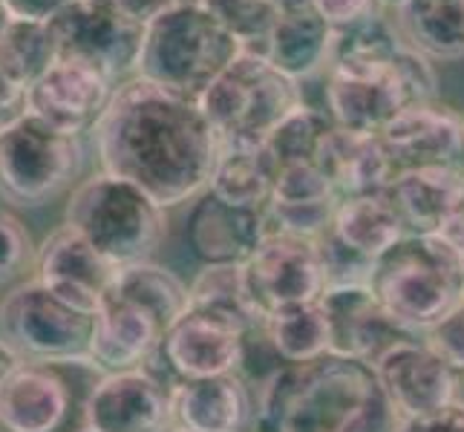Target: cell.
I'll return each instance as SVG.
<instances>
[{"mask_svg": "<svg viewBox=\"0 0 464 432\" xmlns=\"http://www.w3.org/2000/svg\"><path fill=\"white\" fill-rule=\"evenodd\" d=\"M104 173L139 185L159 205L199 199L219 156V139L199 101L145 78H127L92 127Z\"/></svg>", "mask_w": 464, "mask_h": 432, "instance_id": "cell-1", "label": "cell"}, {"mask_svg": "<svg viewBox=\"0 0 464 432\" xmlns=\"http://www.w3.org/2000/svg\"><path fill=\"white\" fill-rule=\"evenodd\" d=\"M398 424L375 366L338 355L280 366L254 404L257 432H398Z\"/></svg>", "mask_w": 464, "mask_h": 432, "instance_id": "cell-2", "label": "cell"}, {"mask_svg": "<svg viewBox=\"0 0 464 432\" xmlns=\"http://www.w3.org/2000/svg\"><path fill=\"white\" fill-rule=\"evenodd\" d=\"M370 288L410 334H427L464 302V260L436 234H407L375 260Z\"/></svg>", "mask_w": 464, "mask_h": 432, "instance_id": "cell-3", "label": "cell"}, {"mask_svg": "<svg viewBox=\"0 0 464 432\" xmlns=\"http://www.w3.org/2000/svg\"><path fill=\"white\" fill-rule=\"evenodd\" d=\"M239 53L243 46L231 32L222 29L197 0H188L145 26L136 78L199 101Z\"/></svg>", "mask_w": 464, "mask_h": 432, "instance_id": "cell-4", "label": "cell"}, {"mask_svg": "<svg viewBox=\"0 0 464 432\" xmlns=\"http://www.w3.org/2000/svg\"><path fill=\"white\" fill-rule=\"evenodd\" d=\"M67 226L116 268H124L153 257L168 234V214L139 185L102 170L72 190Z\"/></svg>", "mask_w": 464, "mask_h": 432, "instance_id": "cell-5", "label": "cell"}, {"mask_svg": "<svg viewBox=\"0 0 464 432\" xmlns=\"http://www.w3.org/2000/svg\"><path fill=\"white\" fill-rule=\"evenodd\" d=\"M303 104V84L263 53H239L202 92L199 107L219 144H266Z\"/></svg>", "mask_w": 464, "mask_h": 432, "instance_id": "cell-6", "label": "cell"}, {"mask_svg": "<svg viewBox=\"0 0 464 432\" xmlns=\"http://www.w3.org/2000/svg\"><path fill=\"white\" fill-rule=\"evenodd\" d=\"M92 320L50 292L38 277L14 285L0 302V338L21 360L35 363H87Z\"/></svg>", "mask_w": 464, "mask_h": 432, "instance_id": "cell-7", "label": "cell"}, {"mask_svg": "<svg viewBox=\"0 0 464 432\" xmlns=\"http://www.w3.org/2000/svg\"><path fill=\"white\" fill-rule=\"evenodd\" d=\"M82 162L78 136L29 113L0 133V197L18 207H38L75 182Z\"/></svg>", "mask_w": 464, "mask_h": 432, "instance_id": "cell-8", "label": "cell"}, {"mask_svg": "<svg viewBox=\"0 0 464 432\" xmlns=\"http://www.w3.org/2000/svg\"><path fill=\"white\" fill-rule=\"evenodd\" d=\"M58 58H72L102 70L110 82L136 75L145 26L107 4V0H75L50 21Z\"/></svg>", "mask_w": 464, "mask_h": 432, "instance_id": "cell-9", "label": "cell"}, {"mask_svg": "<svg viewBox=\"0 0 464 432\" xmlns=\"http://www.w3.org/2000/svg\"><path fill=\"white\" fill-rule=\"evenodd\" d=\"M254 309L268 317L280 309L317 302L326 292L317 239L268 231L260 248L243 263Z\"/></svg>", "mask_w": 464, "mask_h": 432, "instance_id": "cell-10", "label": "cell"}, {"mask_svg": "<svg viewBox=\"0 0 464 432\" xmlns=\"http://www.w3.org/2000/svg\"><path fill=\"white\" fill-rule=\"evenodd\" d=\"M398 418H424L459 404L461 375L424 341L407 338L372 363Z\"/></svg>", "mask_w": 464, "mask_h": 432, "instance_id": "cell-11", "label": "cell"}, {"mask_svg": "<svg viewBox=\"0 0 464 432\" xmlns=\"http://www.w3.org/2000/svg\"><path fill=\"white\" fill-rule=\"evenodd\" d=\"M82 409L84 427L95 432L173 429V389H168L148 366L92 380Z\"/></svg>", "mask_w": 464, "mask_h": 432, "instance_id": "cell-12", "label": "cell"}, {"mask_svg": "<svg viewBox=\"0 0 464 432\" xmlns=\"http://www.w3.org/2000/svg\"><path fill=\"white\" fill-rule=\"evenodd\" d=\"M246 331L234 320L188 306V312L162 334L159 355L176 383L234 375L243 366Z\"/></svg>", "mask_w": 464, "mask_h": 432, "instance_id": "cell-13", "label": "cell"}, {"mask_svg": "<svg viewBox=\"0 0 464 432\" xmlns=\"http://www.w3.org/2000/svg\"><path fill=\"white\" fill-rule=\"evenodd\" d=\"M324 75L326 113L343 130L381 136L383 127L410 107L392 58L383 63H332Z\"/></svg>", "mask_w": 464, "mask_h": 432, "instance_id": "cell-14", "label": "cell"}, {"mask_svg": "<svg viewBox=\"0 0 464 432\" xmlns=\"http://www.w3.org/2000/svg\"><path fill=\"white\" fill-rule=\"evenodd\" d=\"M116 87V82H110L90 63L58 58L29 87V113L53 124L61 133L78 136L99 124Z\"/></svg>", "mask_w": 464, "mask_h": 432, "instance_id": "cell-15", "label": "cell"}, {"mask_svg": "<svg viewBox=\"0 0 464 432\" xmlns=\"http://www.w3.org/2000/svg\"><path fill=\"white\" fill-rule=\"evenodd\" d=\"M35 271L50 292L87 314L102 309L119 277V268L72 226H61L44 239L35 254Z\"/></svg>", "mask_w": 464, "mask_h": 432, "instance_id": "cell-16", "label": "cell"}, {"mask_svg": "<svg viewBox=\"0 0 464 432\" xmlns=\"http://www.w3.org/2000/svg\"><path fill=\"white\" fill-rule=\"evenodd\" d=\"M320 306L329 326V355L375 363L390 346L415 338L381 309L370 285L326 288Z\"/></svg>", "mask_w": 464, "mask_h": 432, "instance_id": "cell-17", "label": "cell"}, {"mask_svg": "<svg viewBox=\"0 0 464 432\" xmlns=\"http://www.w3.org/2000/svg\"><path fill=\"white\" fill-rule=\"evenodd\" d=\"M381 141L398 173L419 168H461L464 116L439 101L415 104L383 127Z\"/></svg>", "mask_w": 464, "mask_h": 432, "instance_id": "cell-18", "label": "cell"}, {"mask_svg": "<svg viewBox=\"0 0 464 432\" xmlns=\"http://www.w3.org/2000/svg\"><path fill=\"white\" fill-rule=\"evenodd\" d=\"M63 363L21 360L0 383V424L9 432H58L72 412Z\"/></svg>", "mask_w": 464, "mask_h": 432, "instance_id": "cell-19", "label": "cell"}, {"mask_svg": "<svg viewBox=\"0 0 464 432\" xmlns=\"http://www.w3.org/2000/svg\"><path fill=\"white\" fill-rule=\"evenodd\" d=\"M266 234V211L226 205L205 190L190 205L185 243L202 265H243L260 248Z\"/></svg>", "mask_w": 464, "mask_h": 432, "instance_id": "cell-20", "label": "cell"}, {"mask_svg": "<svg viewBox=\"0 0 464 432\" xmlns=\"http://www.w3.org/2000/svg\"><path fill=\"white\" fill-rule=\"evenodd\" d=\"M162 326L141 312L133 302L110 294L92 320L90 341V363L95 372L113 375L145 370V363L159 351L162 343Z\"/></svg>", "mask_w": 464, "mask_h": 432, "instance_id": "cell-21", "label": "cell"}, {"mask_svg": "<svg viewBox=\"0 0 464 432\" xmlns=\"http://www.w3.org/2000/svg\"><path fill=\"white\" fill-rule=\"evenodd\" d=\"M341 197L334 194L317 162L285 165L277 173L275 194L266 205L268 231H283L306 239H320L332 231Z\"/></svg>", "mask_w": 464, "mask_h": 432, "instance_id": "cell-22", "label": "cell"}, {"mask_svg": "<svg viewBox=\"0 0 464 432\" xmlns=\"http://www.w3.org/2000/svg\"><path fill=\"white\" fill-rule=\"evenodd\" d=\"M320 170L341 199L387 194L398 168L383 148L381 136L352 133L343 127H332L317 156Z\"/></svg>", "mask_w": 464, "mask_h": 432, "instance_id": "cell-23", "label": "cell"}, {"mask_svg": "<svg viewBox=\"0 0 464 432\" xmlns=\"http://www.w3.org/2000/svg\"><path fill=\"white\" fill-rule=\"evenodd\" d=\"M173 427L194 432H246L254 427V401L246 380L234 372L176 383Z\"/></svg>", "mask_w": 464, "mask_h": 432, "instance_id": "cell-24", "label": "cell"}, {"mask_svg": "<svg viewBox=\"0 0 464 432\" xmlns=\"http://www.w3.org/2000/svg\"><path fill=\"white\" fill-rule=\"evenodd\" d=\"M464 194L461 168H419L401 170L392 179L387 197L392 199L407 234H436L453 205Z\"/></svg>", "mask_w": 464, "mask_h": 432, "instance_id": "cell-25", "label": "cell"}, {"mask_svg": "<svg viewBox=\"0 0 464 432\" xmlns=\"http://www.w3.org/2000/svg\"><path fill=\"white\" fill-rule=\"evenodd\" d=\"M280 165L268 144H219L208 194L248 211H266Z\"/></svg>", "mask_w": 464, "mask_h": 432, "instance_id": "cell-26", "label": "cell"}, {"mask_svg": "<svg viewBox=\"0 0 464 432\" xmlns=\"http://www.w3.org/2000/svg\"><path fill=\"white\" fill-rule=\"evenodd\" d=\"M332 38L334 29L314 9L283 12L263 46V55L283 75H289L303 84L309 78L326 72L332 55Z\"/></svg>", "mask_w": 464, "mask_h": 432, "instance_id": "cell-27", "label": "cell"}, {"mask_svg": "<svg viewBox=\"0 0 464 432\" xmlns=\"http://www.w3.org/2000/svg\"><path fill=\"white\" fill-rule=\"evenodd\" d=\"M390 18L410 50L433 63L464 58V0H404Z\"/></svg>", "mask_w": 464, "mask_h": 432, "instance_id": "cell-28", "label": "cell"}, {"mask_svg": "<svg viewBox=\"0 0 464 432\" xmlns=\"http://www.w3.org/2000/svg\"><path fill=\"white\" fill-rule=\"evenodd\" d=\"M332 234L343 239L349 248L363 254V257L378 260L395 243H401L407 236V228L387 194H370L338 202Z\"/></svg>", "mask_w": 464, "mask_h": 432, "instance_id": "cell-29", "label": "cell"}, {"mask_svg": "<svg viewBox=\"0 0 464 432\" xmlns=\"http://www.w3.org/2000/svg\"><path fill=\"white\" fill-rule=\"evenodd\" d=\"M127 302H133L141 312H148L162 331H168L176 320H179L188 306H190V292L188 285L170 274L168 268L156 265V263H136V265H124L119 268V277L113 292Z\"/></svg>", "mask_w": 464, "mask_h": 432, "instance_id": "cell-30", "label": "cell"}, {"mask_svg": "<svg viewBox=\"0 0 464 432\" xmlns=\"http://www.w3.org/2000/svg\"><path fill=\"white\" fill-rule=\"evenodd\" d=\"M263 331L283 366L309 363L329 355V326L320 300L263 317Z\"/></svg>", "mask_w": 464, "mask_h": 432, "instance_id": "cell-31", "label": "cell"}, {"mask_svg": "<svg viewBox=\"0 0 464 432\" xmlns=\"http://www.w3.org/2000/svg\"><path fill=\"white\" fill-rule=\"evenodd\" d=\"M188 292L194 309L228 317L243 329H254L263 323L260 312L251 302L243 265H202L194 283L188 285Z\"/></svg>", "mask_w": 464, "mask_h": 432, "instance_id": "cell-32", "label": "cell"}, {"mask_svg": "<svg viewBox=\"0 0 464 432\" xmlns=\"http://www.w3.org/2000/svg\"><path fill=\"white\" fill-rule=\"evenodd\" d=\"M58 61V46L50 24L41 21H9L0 35V72L26 90Z\"/></svg>", "mask_w": 464, "mask_h": 432, "instance_id": "cell-33", "label": "cell"}, {"mask_svg": "<svg viewBox=\"0 0 464 432\" xmlns=\"http://www.w3.org/2000/svg\"><path fill=\"white\" fill-rule=\"evenodd\" d=\"M334 121L326 110H317L309 104H300L295 113L285 119L275 133L268 136V150L275 153L277 165H312L317 162L320 148L332 133Z\"/></svg>", "mask_w": 464, "mask_h": 432, "instance_id": "cell-34", "label": "cell"}, {"mask_svg": "<svg viewBox=\"0 0 464 432\" xmlns=\"http://www.w3.org/2000/svg\"><path fill=\"white\" fill-rule=\"evenodd\" d=\"M197 4L211 12V18L231 32L248 53H263L280 18L277 0H197Z\"/></svg>", "mask_w": 464, "mask_h": 432, "instance_id": "cell-35", "label": "cell"}, {"mask_svg": "<svg viewBox=\"0 0 464 432\" xmlns=\"http://www.w3.org/2000/svg\"><path fill=\"white\" fill-rule=\"evenodd\" d=\"M320 263H324L326 288H343V285H370L375 260L363 257L355 248H349L343 239L326 231L317 239Z\"/></svg>", "mask_w": 464, "mask_h": 432, "instance_id": "cell-36", "label": "cell"}, {"mask_svg": "<svg viewBox=\"0 0 464 432\" xmlns=\"http://www.w3.org/2000/svg\"><path fill=\"white\" fill-rule=\"evenodd\" d=\"M35 245L24 222L0 207V285L18 280L24 271L35 263Z\"/></svg>", "mask_w": 464, "mask_h": 432, "instance_id": "cell-37", "label": "cell"}, {"mask_svg": "<svg viewBox=\"0 0 464 432\" xmlns=\"http://www.w3.org/2000/svg\"><path fill=\"white\" fill-rule=\"evenodd\" d=\"M424 343L436 351V355L450 363L459 375H464V302L456 306L447 317L424 334Z\"/></svg>", "mask_w": 464, "mask_h": 432, "instance_id": "cell-38", "label": "cell"}, {"mask_svg": "<svg viewBox=\"0 0 464 432\" xmlns=\"http://www.w3.org/2000/svg\"><path fill=\"white\" fill-rule=\"evenodd\" d=\"M314 12L332 29H346L387 9L381 6V0H314Z\"/></svg>", "mask_w": 464, "mask_h": 432, "instance_id": "cell-39", "label": "cell"}, {"mask_svg": "<svg viewBox=\"0 0 464 432\" xmlns=\"http://www.w3.org/2000/svg\"><path fill=\"white\" fill-rule=\"evenodd\" d=\"M29 116V90L0 72V133Z\"/></svg>", "mask_w": 464, "mask_h": 432, "instance_id": "cell-40", "label": "cell"}, {"mask_svg": "<svg viewBox=\"0 0 464 432\" xmlns=\"http://www.w3.org/2000/svg\"><path fill=\"white\" fill-rule=\"evenodd\" d=\"M398 432H464V404H453L424 418H407L398 424Z\"/></svg>", "mask_w": 464, "mask_h": 432, "instance_id": "cell-41", "label": "cell"}, {"mask_svg": "<svg viewBox=\"0 0 464 432\" xmlns=\"http://www.w3.org/2000/svg\"><path fill=\"white\" fill-rule=\"evenodd\" d=\"M107 4H113L124 18H130L133 24L148 26L150 21L162 18L165 12L188 4V0H107Z\"/></svg>", "mask_w": 464, "mask_h": 432, "instance_id": "cell-42", "label": "cell"}, {"mask_svg": "<svg viewBox=\"0 0 464 432\" xmlns=\"http://www.w3.org/2000/svg\"><path fill=\"white\" fill-rule=\"evenodd\" d=\"M75 0H6V9L14 21H41L50 24L55 14H61Z\"/></svg>", "mask_w": 464, "mask_h": 432, "instance_id": "cell-43", "label": "cell"}, {"mask_svg": "<svg viewBox=\"0 0 464 432\" xmlns=\"http://www.w3.org/2000/svg\"><path fill=\"white\" fill-rule=\"evenodd\" d=\"M436 236L441 239L444 245H450L459 257L464 260V194L459 197V202L453 205L450 216L444 219V226L436 231Z\"/></svg>", "mask_w": 464, "mask_h": 432, "instance_id": "cell-44", "label": "cell"}, {"mask_svg": "<svg viewBox=\"0 0 464 432\" xmlns=\"http://www.w3.org/2000/svg\"><path fill=\"white\" fill-rule=\"evenodd\" d=\"M18 363H21V355H18V351H14L4 338H0V383L6 380V375H9Z\"/></svg>", "mask_w": 464, "mask_h": 432, "instance_id": "cell-45", "label": "cell"}, {"mask_svg": "<svg viewBox=\"0 0 464 432\" xmlns=\"http://www.w3.org/2000/svg\"><path fill=\"white\" fill-rule=\"evenodd\" d=\"M9 21H12V14H9V9H6V0H0V35L6 32Z\"/></svg>", "mask_w": 464, "mask_h": 432, "instance_id": "cell-46", "label": "cell"}, {"mask_svg": "<svg viewBox=\"0 0 464 432\" xmlns=\"http://www.w3.org/2000/svg\"><path fill=\"white\" fill-rule=\"evenodd\" d=\"M401 4H404V0H381V6H383V9H387V12L398 9V6H401Z\"/></svg>", "mask_w": 464, "mask_h": 432, "instance_id": "cell-47", "label": "cell"}, {"mask_svg": "<svg viewBox=\"0 0 464 432\" xmlns=\"http://www.w3.org/2000/svg\"><path fill=\"white\" fill-rule=\"evenodd\" d=\"M459 401L464 404V378H461V395H459Z\"/></svg>", "mask_w": 464, "mask_h": 432, "instance_id": "cell-48", "label": "cell"}, {"mask_svg": "<svg viewBox=\"0 0 464 432\" xmlns=\"http://www.w3.org/2000/svg\"><path fill=\"white\" fill-rule=\"evenodd\" d=\"M173 432H194V429H182V427H173Z\"/></svg>", "mask_w": 464, "mask_h": 432, "instance_id": "cell-49", "label": "cell"}, {"mask_svg": "<svg viewBox=\"0 0 464 432\" xmlns=\"http://www.w3.org/2000/svg\"><path fill=\"white\" fill-rule=\"evenodd\" d=\"M78 432H95V429H90V427H82V429H78Z\"/></svg>", "mask_w": 464, "mask_h": 432, "instance_id": "cell-50", "label": "cell"}, {"mask_svg": "<svg viewBox=\"0 0 464 432\" xmlns=\"http://www.w3.org/2000/svg\"><path fill=\"white\" fill-rule=\"evenodd\" d=\"M461 173H464V153H461Z\"/></svg>", "mask_w": 464, "mask_h": 432, "instance_id": "cell-51", "label": "cell"}, {"mask_svg": "<svg viewBox=\"0 0 464 432\" xmlns=\"http://www.w3.org/2000/svg\"><path fill=\"white\" fill-rule=\"evenodd\" d=\"M0 432H9V429H6V427H4V424H0Z\"/></svg>", "mask_w": 464, "mask_h": 432, "instance_id": "cell-52", "label": "cell"}, {"mask_svg": "<svg viewBox=\"0 0 464 432\" xmlns=\"http://www.w3.org/2000/svg\"><path fill=\"white\" fill-rule=\"evenodd\" d=\"M168 432H173V429H168Z\"/></svg>", "mask_w": 464, "mask_h": 432, "instance_id": "cell-53", "label": "cell"}]
</instances>
